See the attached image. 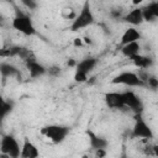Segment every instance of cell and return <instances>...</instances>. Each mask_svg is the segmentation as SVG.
<instances>
[{"label": "cell", "instance_id": "cell-1", "mask_svg": "<svg viewBox=\"0 0 158 158\" xmlns=\"http://www.w3.org/2000/svg\"><path fill=\"white\" fill-rule=\"evenodd\" d=\"M94 22H95V17H94L90 2L85 1L83 4V6H81L79 14H77L74 20L72 21V23L69 26V30L73 31V32H77V31H80V30H83L85 27L91 26Z\"/></svg>", "mask_w": 158, "mask_h": 158}, {"label": "cell", "instance_id": "cell-2", "mask_svg": "<svg viewBox=\"0 0 158 158\" xmlns=\"http://www.w3.org/2000/svg\"><path fill=\"white\" fill-rule=\"evenodd\" d=\"M69 132H70V128L63 125H47L40 130V133L46 138H48L54 144L62 143L67 138Z\"/></svg>", "mask_w": 158, "mask_h": 158}, {"label": "cell", "instance_id": "cell-3", "mask_svg": "<svg viewBox=\"0 0 158 158\" xmlns=\"http://www.w3.org/2000/svg\"><path fill=\"white\" fill-rule=\"evenodd\" d=\"M135 123L132 127V132H131V138L135 139H152L154 138V135L151 130V127L148 126V123L146 122V120L143 118L142 114H135Z\"/></svg>", "mask_w": 158, "mask_h": 158}, {"label": "cell", "instance_id": "cell-4", "mask_svg": "<svg viewBox=\"0 0 158 158\" xmlns=\"http://www.w3.org/2000/svg\"><path fill=\"white\" fill-rule=\"evenodd\" d=\"M11 26L12 28H15L16 31H19L25 36H32L36 33V28L31 17L23 14L22 11H16V16L12 19Z\"/></svg>", "mask_w": 158, "mask_h": 158}, {"label": "cell", "instance_id": "cell-5", "mask_svg": "<svg viewBox=\"0 0 158 158\" xmlns=\"http://www.w3.org/2000/svg\"><path fill=\"white\" fill-rule=\"evenodd\" d=\"M98 59L94 57H88L81 59L80 62L77 63L75 65V74H74V80L78 83H84L88 80V75L89 73L94 69V67L96 65Z\"/></svg>", "mask_w": 158, "mask_h": 158}, {"label": "cell", "instance_id": "cell-6", "mask_svg": "<svg viewBox=\"0 0 158 158\" xmlns=\"http://www.w3.org/2000/svg\"><path fill=\"white\" fill-rule=\"evenodd\" d=\"M21 147L12 135L2 136L0 141V153H5L11 158H20Z\"/></svg>", "mask_w": 158, "mask_h": 158}, {"label": "cell", "instance_id": "cell-7", "mask_svg": "<svg viewBox=\"0 0 158 158\" xmlns=\"http://www.w3.org/2000/svg\"><path fill=\"white\" fill-rule=\"evenodd\" d=\"M111 83L112 84H122V85H127L131 88H144L146 86V84L139 80L137 74L135 72H130V70L120 73L111 80Z\"/></svg>", "mask_w": 158, "mask_h": 158}, {"label": "cell", "instance_id": "cell-8", "mask_svg": "<svg viewBox=\"0 0 158 158\" xmlns=\"http://www.w3.org/2000/svg\"><path fill=\"white\" fill-rule=\"evenodd\" d=\"M122 95V102L125 107H130L135 114H142L143 111V104L141 99L133 93L132 90H126L121 93Z\"/></svg>", "mask_w": 158, "mask_h": 158}, {"label": "cell", "instance_id": "cell-9", "mask_svg": "<svg viewBox=\"0 0 158 158\" xmlns=\"http://www.w3.org/2000/svg\"><path fill=\"white\" fill-rule=\"evenodd\" d=\"M40 151L37 146L30 141V138H25L20 151V158H38Z\"/></svg>", "mask_w": 158, "mask_h": 158}, {"label": "cell", "instance_id": "cell-10", "mask_svg": "<svg viewBox=\"0 0 158 158\" xmlns=\"http://www.w3.org/2000/svg\"><path fill=\"white\" fill-rule=\"evenodd\" d=\"M86 135L89 138V146L91 149H106V147L109 146V141L101 136H98L95 132H93L91 130H86Z\"/></svg>", "mask_w": 158, "mask_h": 158}, {"label": "cell", "instance_id": "cell-11", "mask_svg": "<svg viewBox=\"0 0 158 158\" xmlns=\"http://www.w3.org/2000/svg\"><path fill=\"white\" fill-rule=\"evenodd\" d=\"M105 104L109 109H123V102H122V95L121 93L117 91H110L106 93L104 96Z\"/></svg>", "mask_w": 158, "mask_h": 158}, {"label": "cell", "instance_id": "cell-12", "mask_svg": "<svg viewBox=\"0 0 158 158\" xmlns=\"http://www.w3.org/2000/svg\"><path fill=\"white\" fill-rule=\"evenodd\" d=\"M141 38H142L141 32L136 27H128L127 30H125V32L121 36L120 47H122L125 44H128V43H132V42H139Z\"/></svg>", "mask_w": 158, "mask_h": 158}, {"label": "cell", "instance_id": "cell-13", "mask_svg": "<svg viewBox=\"0 0 158 158\" xmlns=\"http://www.w3.org/2000/svg\"><path fill=\"white\" fill-rule=\"evenodd\" d=\"M122 20L132 26H139L143 22V17H142V10L141 7H133L132 10H130L128 12L123 14Z\"/></svg>", "mask_w": 158, "mask_h": 158}, {"label": "cell", "instance_id": "cell-14", "mask_svg": "<svg viewBox=\"0 0 158 158\" xmlns=\"http://www.w3.org/2000/svg\"><path fill=\"white\" fill-rule=\"evenodd\" d=\"M142 10V17L143 21H154L158 17V2L157 1H152L149 4H147L146 6L141 7Z\"/></svg>", "mask_w": 158, "mask_h": 158}, {"label": "cell", "instance_id": "cell-15", "mask_svg": "<svg viewBox=\"0 0 158 158\" xmlns=\"http://www.w3.org/2000/svg\"><path fill=\"white\" fill-rule=\"evenodd\" d=\"M0 75L6 79V78H21L20 69H17L14 64L2 62L0 63Z\"/></svg>", "mask_w": 158, "mask_h": 158}, {"label": "cell", "instance_id": "cell-16", "mask_svg": "<svg viewBox=\"0 0 158 158\" xmlns=\"http://www.w3.org/2000/svg\"><path fill=\"white\" fill-rule=\"evenodd\" d=\"M131 60H132V63L137 67V68H139V69H144V70H148V68H151L152 65H153V59L152 58H149V57H147V56H143V54H137V56H135V57H132V58H130Z\"/></svg>", "mask_w": 158, "mask_h": 158}, {"label": "cell", "instance_id": "cell-17", "mask_svg": "<svg viewBox=\"0 0 158 158\" xmlns=\"http://www.w3.org/2000/svg\"><path fill=\"white\" fill-rule=\"evenodd\" d=\"M141 49H142V47H141L139 42H132V43H128V44H125V46L120 47L121 53L127 58H132V57L139 54Z\"/></svg>", "mask_w": 158, "mask_h": 158}, {"label": "cell", "instance_id": "cell-18", "mask_svg": "<svg viewBox=\"0 0 158 158\" xmlns=\"http://www.w3.org/2000/svg\"><path fill=\"white\" fill-rule=\"evenodd\" d=\"M26 68L30 73V77L31 78H38L43 74L47 73V68L43 67L41 63H38L37 60L35 62H30V63H26Z\"/></svg>", "mask_w": 158, "mask_h": 158}, {"label": "cell", "instance_id": "cell-19", "mask_svg": "<svg viewBox=\"0 0 158 158\" xmlns=\"http://www.w3.org/2000/svg\"><path fill=\"white\" fill-rule=\"evenodd\" d=\"M22 47L21 46H7L0 48V57L1 58H10V57H19Z\"/></svg>", "mask_w": 158, "mask_h": 158}, {"label": "cell", "instance_id": "cell-20", "mask_svg": "<svg viewBox=\"0 0 158 158\" xmlns=\"http://www.w3.org/2000/svg\"><path fill=\"white\" fill-rule=\"evenodd\" d=\"M12 111V104L10 101H6L4 96L0 94V122Z\"/></svg>", "mask_w": 158, "mask_h": 158}, {"label": "cell", "instance_id": "cell-21", "mask_svg": "<svg viewBox=\"0 0 158 158\" xmlns=\"http://www.w3.org/2000/svg\"><path fill=\"white\" fill-rule=\"evenodd\" d=\"M146 86L156 90L158 88V79H157V77L156 75H149L148 79H147V81H146Z\"/></svg>", "mask_w": 158, "mask_h": 158}, {"label": "cell", "instance_id": "cell-22", "mask_svg": "<svg viewBox=\"0 0 158 158\" xmlns=\"http://www.w3.org/2000/svg\"><path fill=\"white\" fill-rule=\"evenodd\" d=\"M47 73L51 75V77H58L62 73V68L59 65H51L47 68Z\"/></svg>", "mask_w": 158, "mask_h": 158}, {"label": "cell", "instance_id": "cell-23", "mask_svg": "<svg viewBox=\"0 0 158 158\" xmlns=\"http://www.w3.org/2000/svg\"><path fill=\"white\" fill-rule=\"evenodd\" d=\"M110 16L114 20H122V17H123V10L122 9H112L110 11Z\"/></svg>", "mask_w": 158, "mask_h": 158}, {"label": "cell", "instance_id": "cell-24", "mask_svg": "<svg viewBox=\"0 0 158 158\" xmlns=\"http://www.w3.org/2000/svg\"><path fill=\"white\" fill-rule=\"evenodd\" d=\"M22 4L27 7V9H30V10H36L37 9V2L36 1H33V0H22Z\"/></svg>", "mask_w": 158, "mask_h": 158}, {"label": "cell", "instance_id": "cell-25", "mask_svg": "<svg viewBox=\"0 0 158 158\" xmlns=\"http://www.w3.org/2000/svg\"><path fill=\"white\" fill-rule=\"evenodd\" d=\"M94 157L95 158H105L106 157V149H95Z\"/></svg>", "mask_w": 158, "mask_h": 158}, {"label": "cell", "instance_id": "cell-26", "mask_svg": "<svg viewBox=\"0 0 158 158\" xmlns=\"http://www.w3.org/2000/svg\"><path fill=\"white\" fill-rule=\"evenodd\" d=\"M74 46L75 47H81L83 46V40L81 38H75L74 40Z\"/></svg>", "mask_w": 158, "mask_h": 158}, {"label": "cell", "instance_id": "cell-27", "mask_svg": "<svg viewBox=\"0 0 158 158\" xmlns=\"http://www.w3.org/2000/svg\"><path fill=\"white\" fill-rule=\"evenodd\" d=\"M68 65H69V67H74V68H75V65H77V62H74L73 59H70V60L68 62Z\"/></svg>", "mask_w": 158, "mask_h": 158}, {"label": "cell", "instance_id": "cell-28", "mask_svg": "<svg viewBox=\"0 0 158 158\" xmlns=\"http://www.w3.org/2000/svg\"><path fill=\"white\" fill-rule=\"evenodd\" d=\"M0 158H11V157L7 156V154H5V153H0Z\"/></svg>", "mask_w": 158, "mask_h": 158}, {"label": "cell", "instance_id": "cell-29", "mask_svg": "<svg viewBox=\"0 0 158 158\" xmlns=\"http://www.w3.org/2000/svg\"><path fill=\"white\" fill-rule=\"evenodd\" d=\"M120 158H128V157H127V154H126V152H125V151H123V152H122V153H121V156H120Z\"/></svg>", "mask_w": 158, "mask_h": 158}, {"label": "cell", "instance_id": "cell-30", "mask_svg": "<svg viewBox=\"0 0 158 158\" xmlns=\"http://www.w3.org/2000/svg\"><path fill=\"white\" fill-rule=\"evenodd\" d=\"M83 158H91V157H90V154H84Z\"/></svg>", "mask_w": 158, "mask_h": 158}]
</instances>
